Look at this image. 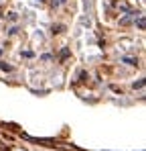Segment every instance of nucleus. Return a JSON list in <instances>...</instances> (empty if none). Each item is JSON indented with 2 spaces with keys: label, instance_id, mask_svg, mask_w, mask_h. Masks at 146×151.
I'll use <instances>...</instances> for the list:
<instances>
[{
  "label": "nucleus",
  "instance_id": "obj_1",
  "mask_svg": "<svg viewBox=\"0 0 146 151\" xmlns=\"http://www.w3.org/2000/svg\"><path fill=\"white\" fill-rule=\"evenodd\" d=\"M122 61H124L126 65H136V61H134V57H128V55H122Z\"/></svg>",
  "mask_w": 146,
  "mask_h": 151
},
{
  "label": "nucleus",
  "instance_id": "obj_2",
  "mask_svg": "<svg viewBox=\"0 0 146 151\" xmlns=\"http://www.w3.org/2000/svg\"><path fill=\"white\" fill-rule=\"evenodd\" d=\"M0 70H4V72H10V70H12V65H8V63L0 61Z\"/></svg>",
  "mask_w": 146,
  "mask_h": 151
},
{
  "label": "nucleus",
  "instance_id": "obj_3",
  "mask_svg": "<svg viewBox=\"0 0 146 151\" xmlns=\"http://www.w3.org/2000/svg\"><path fill=\"white\" fill-rule=\"evenodd\" d=\"M144 25H146L144 17H140V19H138V29H140V31H144Z\"/></svg>",
  "mask_w": 146,
  "mask_h": 151
},
{
  "label": "nucleus",
  "instance_id": "obj_4",
  "mask_svg": "<svg viewBox=\"0 0 146 151\" xmlns=\"http://www.w3.org/2000/svg\"><path fill=\"white\" fill-rule=\"evenodd\" d=\"M128 23H132V17H124L122 19V25H128Z\"/></svg>",
  "mask_w": 146,
  "mask_h": 151
},
{
  "label": "nucleus",
  "instance_id": "obj_5",
  "mask_svg": "<svg viewBox=\"0 0 146 151\" xmlns=\"http://www.w3.org/2000/svg\"><path fill=\"white\" fill-rule=\"evenodd\" d=\"M144 86V80H140V82H134V88H142Z\"/></svg>",
  "mask_w": 146,
  "mask_h": 151
},
{
  "label": "nucleus",
  "instance_id": "obj_6",
  "mask_svg": "<svg viewBox=\"0 0 146 151\" xmlns=\"http://www.w3.org/2000/svg\"><path fill=\"white\" fill-rule=\"evenodd\" d=\"M81 25H83V27H89L91 23H89V19H81Z\"/></svg>",
  "mask_w": 146,
  "mask_h": 151
},
{
  "label": "nucleus",
  "instance_id": "obj_7",
  "mask_svg": "<svg viewBox=\"0 0 146 151\" xmlns=\"http://www.w3.org/2000/svg\"><path fill=\"white\" fill-rule=\"evenodd\" d=\"M61 2H65V0H53V6H57V4H61Z\"/></svg>",
  "mask_w": 146,
  "mask_h": 151
}]
</instances>
